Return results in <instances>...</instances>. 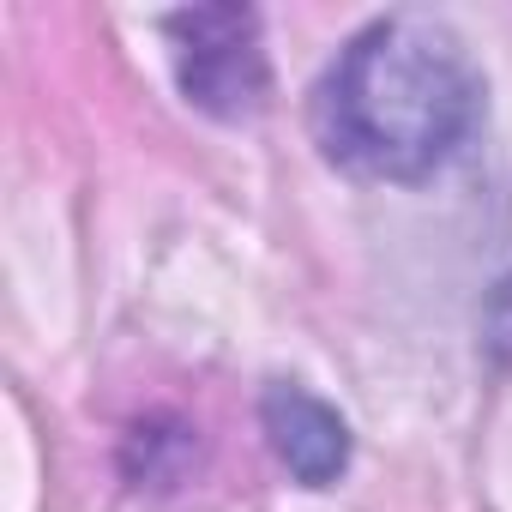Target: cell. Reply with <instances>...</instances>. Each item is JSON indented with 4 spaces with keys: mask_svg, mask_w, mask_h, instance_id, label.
Wrapping results in <instances>:
<instances>
[{
    "mask_svg": "<svg viewBox=\"0 0 512 512\" xmlns=\"http://www.w3.org/2000/svg\"><path fill=\"white\" fill-rule=\"evenodd\" d=\"M476 109L482 85L464 43L422 13H392L356 31L326 67L308 121L338 169L368 181H422L458 151Z\"/></svg>",
    "mask_w": 512,
    "mask_h": 512,
    "instance_id": "cell-1",
    "label": "cell"
},
{
    "mask_svg": "<svg viewBox=\"0 0 512 512\" xmlns=\"http://www.w3.org/2000/svg\"><path fill=\"white\" fill-rule=\"evenodd\" d=\"M260 422H266L272 452L284 458V470H290L302 488H326V482L344 476V464H350V428H344V416H338L326 398H314L308 386H290V380L266 386Z\"/></svg>",
    "mask_w": 512,
    "mask_h": 512,
    "instance_id": "cell-3",
    "label": "cell"
},
{
    "mask_svg": "<svg viewBox=\"0 0 512 512\" xmlns=\"http://www.w3.org/2000/svg\"><path fill=\"white\" fill-rule=\"evenodd\" d=\"M175 49V79L193 109L217 121H247L272 97V67L253 7H187L163 19Z\"/></svg>",
    "mask_w": 512,
    "mask_h": 512,
    "instance_id": "cell-2",
    "label": "cell"
},
{
    "mask_svg": "<svg viewBox=\"0 0 512 512\" xmlns=\"http://www.w3.org/2000/svg\"><path fill=\"white\" fill-rule=\"evenodd\" d=\"M482 332H488V350L500 362H512V278L488 296V314H482Z\"/></svg>",
    "mask_w": 512,
    "mask_h": 512,
    "instance_id": "cell-4",
    "label": "cell"
}]
</instances>
